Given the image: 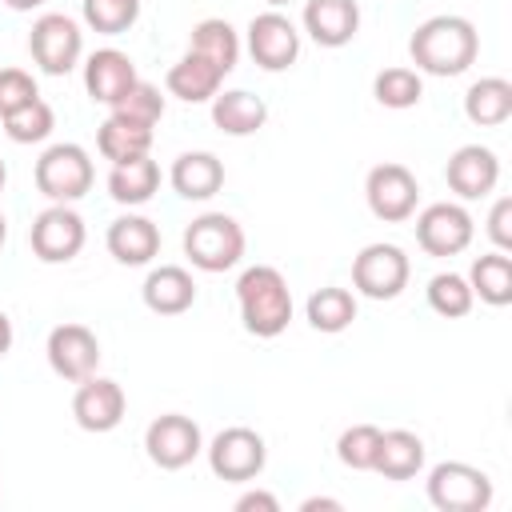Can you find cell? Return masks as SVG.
<instances>
[{
  "instance_id": "obj_34",
  "label": "cell",
  "mask_w": 512,
  "mask_h": 512,
  "mask_svg": "<svg viewBox=\"0 0 512 512\" xmlns=\"http://www.w3.org/2000/svg\"><path fill=\"white\" fill-rule=\"evenodd\" d=\"M84 24L100 36H120L140 20V0H80Z\"/></svg>"
},
{
  "instance_id": "obj_8",
  "label": "cell",
  "mask_w": 512,
  "mask_h": 512,
  "mask_svg": "<svg viewBox=\"0 0 512 512\" xmlns=\"http://www.w3.org/2000/svg\"><path fill=\"white\" fill-rule=\"evenodd\" d=\"M408 276H412V264L400 244L376 240V244H364L360 256L352 260V288L368 300H396L408 288Z\"/></svg>"
},
{
  "instance_id": "obj_5",
  "label": "cell",
  "mask_w": 512,
  "mask_h": 512,
  "mask_svg": "<svg viewBox=\"0 0 512 512\" xmlns=\"http://www.w3.org/2000/svg\"><path fill=\"white\" fill-rule=\"evenodd\" d=\"M428 500L440 512H484L492 504V476L464 460H440L428 472Z\"/></svg>"
},
{
  "instance_id": "obj_29",
  "label": "cell",
  "mask_w": 512,
  "mask_h": 512,
  "mask_svg": "<svg viewBox=\"0 0 512 512\" xmlns=\"http://www.w3.org/2000/svg\"><path fill=\"white\" fill-rule=\"evenodd\" d=\"M468 284H472V296L492 304V308L512 304V260H508V252L476 256L472 268H468Z\"/></svg>"
},
{
  "instance_id": "obj_15",
  "label": "cell",
  "mask_w": 512,
  "mask_h": 512,
  "mask_svg": "<svg viewBox=\"0 0 512 512\" xmlns=\"http://www.w3.org/2000/svg\"><path fill=\"white\" fill-rule=\"evenodd\" d=\"M124 408H128V396H124V388H120L116 380H108V376H88V380H80V388H76V396H72V416H76V424H80L84 432H96V436L120 428Z\"/></svg>"
},
{
  "instance_id": "obj_38",
  "label": "cell",
  "mask_w": 512,
  "mask_h": 512,
  "mask_svg": "<svg viewBox=\"0 0 512 512\" xmlns=\"http://www.w3.org/2000/svg\"><path fill=\"white\" fill-rule=\"evenodd\" d=\"M488 240L496 244V252L512 248V196H500L488 212Z\"/></svg>"
},
{
  "instance_id": "obj_17",
  "label": "cell",
  "mask_w": 512,
  "mask_h": 512,
  "mask_svg": "<svg viewBox=\"0 0 512 512\" xmlns=\"http://www.w3.org/2000/svg\"><path fill=\"white\" fill-rule=\"evenodd\" d=\"M104 248L112 252L116 264L144 268V264H152L156 252H160V228H156V220L136 216V212L116 216V220L108 224V232H104Z\"/></svg>"
},
{
  "instance_id": "obj_1",
  "label": "cell",
  "mask_w": 512,
  "mask_h": 512,
  "mask_svg": "<svg viewBox=\"0 0 512 512\" xmlns=\"http://www.w3.org/2000/svg\"><path fill=\"white\" fill-rule=\"evenodd\" d=\"M408 56H412L416 72L460 76L480 56V32L468 16L440 12V16H428L424 24H416V32L408 40Z\"/></svg>"
},
{
  "instance_id": "obj_2",
  "label": "cell",
  "mask_w": 512,
  "mask_h": 512,
  "mask_svg": "<svg viewBox=\"0 0 512 512\" xmlns=\"http://www.w3.org/2000/svg\"><path fill=\"white\" fill-rule=\"evenodd\" d=\"M236 304H240V324L244 332L260 340H276L292 324V288L280 268L272 264H252L236 280Z\"/></svg>"
},
{
  "instance_id": "obj_18",
  "label": "cell",
  "mask_w": 512,
  "mask_h": 512,
  "mask_svg": "<svg viewBox=\"0 0 512 512\" xmlns=\"http://www.w3.org/2000/svg\"><path fill=\"white\" fill-rule=\"evenodd\" d=\"M136 80H140V76H136V64H132V56L120 52V48H96V52L84 60V88H88V96H92L96 104H104V108H112Z\"/></svg>"
},
{
  "instance_id": "obj_11",
  "label": "cell",
  "mask_w": 512,
  "mask_h": 512,
  "mask_svg": "<svg viewBox=\"0 0 512 512\" xmlns=\"http://www.w3.org/2000/svg\"><path fill=\"white\" fill-rule=\"evenodd\" d=\"M364 200L368 212L384 224H404L416 216V200H420V184L404 164H376L364 176Z\"/></svg>"
},
{
  "instance_id": "obj_40",
  "label": "cell",
  "mask_w": 512,
  "mask_h": 512,
  "mask_svg": "<svg viewBox=\"0 0 512 512\" xmlns=\"http://www.w3.org/2000/svg\"><path fill=\"white\" fill-rule=\"evenodd\" d=\"M316 508H328V512H340L344 504H340V500H332V496H308V500H300V512H316Z\"/></svg>"
},
{
  "instance_id": "obj_9",
  "label": "cell",
  "mask_w": 512,
  "mask_h": 512,
  "mask_svg": "<svg viewBox=\"0 0 512 512\" xmlns=\"http://www.w3.org/2000/svg\"><path fill=\"white\" fill-rule=\"evenodd\" d=\"M84 240H88V228H84V216L72 204H48L32 220V232H28L32 256L44 260V264H68V260H76L84 252Z\"/></svg>"
},
{
  "instance_id": "obj_41",
  "label": "cell",
  "mask_w": 512,
  "mask_h": 512,
  "mask_svg": "<svg viewBox=\"0 0 512 512\" xmlns=\"http://www.w3.org/2000/svg\"><path fill=\"white\" fill-rule=\"evenodd\" d=\"M12 340H16V332H12V320H8V312H0V360L12 352Z\"/></svg>"
},
{
  "instance_id": "obj_6",
  "label": "cell",
  "mask_w": 512,
  "mask_h": 512,
  "mask_svg": "<svg viewBox=\"0 0 512 512\" xmlns=\"http://www.w3.org/2000/svg\"><path fill=\"white\" fill-rule=\"evenodd\" d=\"M208 452V468L216 480H228V484H248L264 472L268 464V444L256 428L248 424H232L224 432L212 436V444L204 448Z\"/></svg>"
},
{
  "instance_id": "obj_44",
  "label": "cell",
  "mask_w": 512,
  "mask_h": 512,
  "mask_svg": "<svg viewBox=\"0 0 512 512\" xmlns=\"http://www.w3.org/2000/svg\"><path fill=\"white\" fill-rule=\"evenodd\" d=\"M4 184H8V168H4V160H0V192H4Z\"/></svg>"
},
{
  "instance_id": "obj_27",
  "label": "cell",
  "mask_w": 512,
  "mask_h": 512,
  "mask_svg": "<svg viewBox=\"0 0 512 512\" xmlns=\"http://www.w3.org/2000/svg\"><path fill=\"white\" fill-rule=\"evenodd\" d=\"M464 116L476 128H500L512 116V84L504 76H480L464 92Z\"/></svg>"
},
{
  "instance_id": "obj_23",
  "label": "cell",
  "mask_w": 512,
  "mask_h": 512,
  "mask_svg": "<svg viewBox=\"0 0 512 512\" xmlns=\"http://www.w3.org/2000/svg\"><path fill=\"white\" fill-rule=\"evenodd\" d=\"M220 84H224V72L216 64H208L204 56H196V52H184L164 76L168 96H176L184 104H208L220 92Z\"/></svg>"
},
{
  "instance_id": "obj_32",
  "label": "cell",
  "mask_w": 512,
  "mask_h": 512,
  "mask_svg": "<svg viewBox=\"0 0 512 512\" xmlns=\"http://www.w3.org/2000/svg\"><path fill=\"white\" fill-rule=\"evenodd\" d=\"M0 120H4V132H8L12 144H40V140H48L52 128H56V112H52V104H48L44 96L20 104L16 112H8V116H0Z\"/></svg>"
},
{
  "instance_id": "obj_36",
  "label": "cell",
  "mask_w": 512,
  "mask_h": 512,
  "mask_svg": "<svg viewBox=\"0 0 512 512\" xmlns=\"http://www.w3.org/2000/svg\"><path fill=\"white\" fill-rule=\"evenodd\" d=\"M112 112L124 116V120H132V124L156 128V120L164 116V92H160L156 84H148V80H136V84L112 104Z\"/></svg>"
},
{
  "instance_id": "obj_45",
  "label": "cell",
  "mask_w": 512,
  "mask_h": 512,
  "mask_svg": "<svg viewBox=\"0 0 512 512\" xmlns=\"http://www.w3.org/2000/svg\"><path fill=\"white\" fill-rule=\"evenodd\" d=\"M264 4H268V8H280V4H288V0H264Z\"/></svg>"
},
{
  "instance_id": "obj_4",
  "label": "cell",
  "mask_w": 512,
  "mask_h": 512,
  "mask_svg": "<svg viewBox=\"0 0 512 512\" xmlns=\"http://www.w3.org/2000/svg\"><path fill=\"white\" fill-rule=\"evenodd\" d=\"M96 172H92V156L88 148L64 140V144H48L36 160V188L52 200V204H72L92 188Z\"/></svg>"
},
{
  "instance_id": "obj_35",
  "label": "cell",
  "mask_w": 512,
  "mask_h": 512,
  "mask_svg": "<svg viewBox=\"0 0 512 512\" xmlns=\"http://www.w3.org/2000/svg\"><path fill=\"white\" fill-rule=\"evenodd\" d=\"M376 452H380V428H376V424H352V428H344L340 440H336V456H340V464L352 468V472H372Z\"/></svg>"
},
{
  "instance_id": "obj_42",
  "label": "cell",
  "mask_w": 512,
  "mask_h": 512,
  "mask_svg": "<svg viewBox=\"0 0 512 512\" xmlns=\"http://www.w3.org/2000/svg\"><path fill=\"white\" fill-rule=\"evenodd\" d=\"M4 4H8L12 12H32V8H40L44 0H4Z\"/></svg>"
},
{
  "instance_id": "obj_13",
  "label": "cell",
  "mask_w": 512,
  "mask_h": 512,
  "mask_svg": "<svg viewBox=\"0 0 512 512\" xmlns=\"http://www.w3.org/2000/svg\"><path fill=\"white\" fill-rule=\"evenodd\" d=\"M244 44H248V56L264 72H284V68H292L300 60V28L276 8H268V12L248 20Z\"/></svg>"
},
{
  "instance_id": "obj_25",
  "label": "cell",
  "mask_w": 512,
  "mask_h": 512,
  "mask_svg": "<svg viewBox=\"0 0 512 512\" xmlns=\"http://www.w3.org/2000/svg\"><path fill=\"white\" fill-rule=\"evenodd\" d=\"M160 188V164L152 156H136V160H124V164H112L108 172V196L116 204H148Z\"/></svg>"
},
{
  "instance_id": "obj_16",
  "label": "cell",
  "mask_w": 512,
  "mask_h": 512,
  "mask_svg": "<svg viewBox=\"0 0 512 512\" xmlns=\"http://www.w3.org/2000/svg\"><path fill=\"white\" fill-rule=\"evenodd\" d=\"M444 180L460 200H480L500 184V160L484 144H460L444 164Z\"/></svg>"
},
{
  "instance_id": "obj_37",
  "label": "cell",
  "mask_w": 512,
  "mask_h": 512,
  "mask_svg": "<svg viewBox=\"0 0 512 512\" xmlns=\"http://www.w3.org/2000/svg\"><path fill=\"white\" fill-rule=\"evenodd\" d=\"M36 96H40V88L24 68H0V116L16 112L20 104H28Z\"/></svg>"
},
{
  "instance_id": "obj_39",
  "label": "cell",
  "mask_w": 512,
  "mask_h": 512,
  "mask_svg": "<svg viewBox=\"0 0 512 512\" xmlns=\"http://www.w3.org/2000/svg\"><path fill=\"white\" fill-rule=\"evenodd\" d=\"M236 512H280V500L264 488H252V492L236 496Z\"/></svg>"
},
{
  "instance_id": "obj_14",
  "label": "cell",
  "mask_w": 512,
  "mask_h": 512,
  "mask_svg": "<svg viewBox=\"0 0 512 512\" xmlns=\"http://www.w3.org/2000/svg\"><path fill=\"white\" fill-rule=\"evenodd\" d=\"M44 356L60 380L80 384V380L96 376V368H100V340L84 324H56L44 340Z\"/></svg>"
},
{
  "instance_id": "obj_22",
  "label": "cell",
  "mask_w": 512,
  "mask_h": 512,
  "mask_svg": "<svg viewBox=\"0 0 512 512\" xmlns=\"http://www.w3.org/2000/svg\"><path fill=\"white\" fill-rule=\"evenodd\" d=\"M208 104H212V124L224 136H252L268 124V104L248 88H224Z\"/></svg>"
},
{
  "instance_id": "obj_12",
  "label": "cell",
  "mask_w": 512,
  "mask_h": 512,
  "mask_svg": "<svg viewBox=\"0 0 512 512\" xmlns=\"http://www.w3.org/2000/svg\"><path fill=\"white\" fill-rule=\"evenodd\" d=\"M476 236V224H472V212L464 204H452V200H440V204H428L420 216H416V244L428 252V256H460Z\"/></svg>"
},
{
  "instance_id": "obj_20",
  "label": "cell",
  "mask_w": 512,
  "mask_h": 512,
  "mask_svg": "<svg viewBox=\"0 0 512 512\" xmlns=\"http://www.w3.org/2000/svg\"><path fill=\"white\" fill-rule=\"evenodd\" d=\"M140 296H144V308L148 312H156V316H180V312H188L196 304V280L180 264H160V268H152L144 276Z\"/></svg>"
},
{
  "instance_id": "obj_33",
  "label": "cell",
  "mask_w": 512,
  "mask_h": 512,
  "mask_svg": "<svg viewBox=\"0 0 512 512\" xmlns=\"http://www.w3.org/2000/svg\"><path fill=\"white\" fill-rule=\"evenodd\" d=\"M424 292H428V308H432L436 316H444V320H460V316H468L472 304H476L472 284H468V276H460V272H436Z\"/></svg>"
},
{
  "instance_id": "obj_31",
  "label": "cell",
  "mask_w": 512,
  "mask_h": 512,
  "mask_svg": "<svg viewBox=\"0 0 512 512\" xmlns=\"http://www.w3.org/2000/svg\"><path fill=\"white\" fill-rule=\"evenodd\" d=\"M372 96H376V104H384V108H392V112H404V108H416V104H420V96H424V80H420L416 68L396 64V68L376 72V80H372Z\"/></svg>"
},
{
  "instance_id": "obj_10",
  "label": "cell",
  "mask_w": 512,
  "mask_h": 512,
  "mask_svg": "<svg viewBox=\"0 0 512 512\" xmlns=\"http://www.w3.org/2000/svg\"><path fill=\"white\" fill-rule=\"evenodd\" d=\"M144 452L156 468L164 472H180L188 468L200 452H204V432L192 416L184 412H164L144 428Z\"/></svg>"
},
{
  "instance_id": "obj_43",
  "label": "cell",
  "mask_w": 512,
  "mask_h": 512,
  "mask_svg": "<svg viewBox=\"0 0 512 512\" xmlns=\"http://www.w3.org/2000/svg\"><path fill=\"white\" fill-rule=\"evenodd\" d=\"M4 240H8V220H4V212H0V248H4Z\"/></svg>"
},
{
  "instance_id": "obj_26",
  "label": "cell",
  "mask_w": 512,
  "mask_h": 512,
  "mask_svg": "<svg viewBox=\"0 0 512 512\" xmlns=\"http://www.w3.org/2000/svg\"><path fill=\"white\" fill-rule=\"evenodd\" d=\"M240 32L228 24V20H220V16H208V20H200L196 28H192V40H188V52H196V56H204L208 64H216L224 76L240 64Z\"/></svg>"
},
{
  "instance_id": "obj_7",
  "label": "cell",
  "mask_w": 512,
  "mask_h": 512,
  "mask_svg": "<svg viewBox=\"0 0 512 512\" xmlns=\"http://www.w3.org/2000/svg\"><path fill=\"white\" fill-rule=\"evenodd\" d=\"M28 52L36 60L40 72L48 76H68L80 56H84V32L72 16L64 12H44L32 20V32H28Z\"/></svg>"
},
{
  "instance_id": "obj_24",
  "label": "cell",
  "mask_w": 512,
  "mask_h": 512,
  "mask_svg": "<svg viewBox=\"0 0 512 512\" xmlns=\"http://www.w3.org/2000/svg\"><path fill=\"white\" fill-rule=\"evenodd\" d=\"M424 468V440L408 428H392V432H380V452H376V464L372 472H380L384 480H412L420 476Z\"/></svg>"
},
{
  "instance_id": "obj_19",
  "label": "cell",
  "mask_w": 512,
  "mask_h": 512,
  "mask_svg": "<svg viewBox=\"0 0 512 512\" xmlns=\"http://www.w3.org/2000/svg\"><path fill=\"white\" fill-rule=\"evenodd\" d=\"M300 20H304V32L320 48H344L360 32V4L356 0H308Z\"/></svg>"
},
{
  "instance_id": "obj_21",
  "label": "cell",
  "mask_w": 512,
  "mask_h": 512,
  "mask_svg": "<svg viewBox=\"0 0 512 512\" xmlns=\"http://www.w3.org/2000/svg\"><path fill=\"white\" fill-rule=\"evenodd\" d=\"M168 184L184 200H212L224 188V160L216 152H180L172 160Z\"/></svg>"
},
{
  "instance_id": "obj_28",
  "label": "cell",
  "mask_w": 512,
  "mask_h": 512,
  "mask_svg": "<svg viewBox=\"0 0 512 512\" xmlns=\"http://www.w3.org/2000/svg\"><path fill=\"white\" fill-rule=\"evenodd\" d=\"M96 148H100V156L112 160V164L148 156V152H152V128H148V124H132V120H124V116L112 112V116L96 128Z\"/></svg>"
},
{
  "instance_id": "obj_30",
  "label": "cell",
  "mask_w": 512,
  "mask_h": 512,
  "mask_svg": "<svg viewBox=\"0 0 512 512\" xmlns=\"http://www.w3.org/2000/svg\"><path fill=\"white\" fill-rule=\"evenodd\" d=\"M304 316H308V324H312L316 332L336 336V332L352 328V320H356V296H352L348 288H336V284L316 288V292L308 296V304H304Z\"/></svg>"
},
{
  "instance_id": "obj_3",
  "label": "cell",
  "mask_w": 512,
  "mask_h": 512,
  "mask_svg": "<svg viewBox=\"0 0 512 512\" xmlns=\"http://www.w3.org/2000/svg\"><path fill=\"white\" fill-rule=\"evenodd\" d=\"M248 236L228 212H204L184 228V256L200 272H228L244 260Z\"/></svg>"
}]
</instances>
